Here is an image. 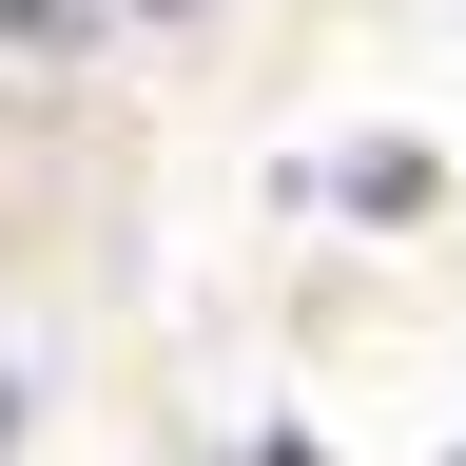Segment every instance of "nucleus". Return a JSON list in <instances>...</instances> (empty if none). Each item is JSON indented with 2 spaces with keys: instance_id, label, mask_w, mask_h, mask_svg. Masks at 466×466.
I'll return each instance as SVG.
<instances>
[]
</instances>
